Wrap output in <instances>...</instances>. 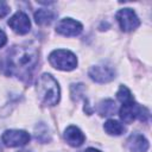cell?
Instances as JSON below:
<instances>
[{"label": "cell", "mask_w": 152, "mask_h": 152, "mask_svg": "<svg viewBox=\"0 0 152 152\" xmlns=\"http://www.w3.org/2000/svg\"><path fill=\"white\" fill-rule=\"evenodd\" d=\"M30 134L23 129H7L4 132L1 140L6 146L18 147L24 146L30 141Z\"/></svg>", "instance_id": "6"}, {"label": "cell", "mask_w": 152, "mask_h": 152, "mask_svg": "<svg viewBox=\"0 0 152 152\" xmlns=\"http://www.w3.org/2000/svg\"><path fill=\"white\" fill-rule=\"evenodd\" d=\"M103 128L110 135H121L126 131V128L124 127L121 122H119L118 120H113V119L106 121L103 125Z\"/></svg>", "instance_id": "13"}, {"label": "cell", "mask_w": 152, "mask_h": 152, "mask_svg": "<svg viewBox=\"0 0 152 152\" xmlns=\"http://www.w3.org/2000/svg\"><path fill=\"white\" fill-rule=\"evenodd\" d=\"M64 139L70 146L78 147L84 142L86 137L76 126H69L64 132Z\"/></svg>", "instance_id": "11"}, {"label": "cell", "mask_w": 152, "mask_h": 152, "mask_svg": "<svg viewBox=\"0 0 152 152\" xmlns=\"http://www.w3.org/2000/svg\"><path fill=\"white\" fill-rule=\"evenodd\" d=\"M126 146L131 152H146L148 150L150 144L144 135L135 133L127 139Z\"/></svg>", "instance_id": "10"}, {"label": "cell", "mask_w": 152, "mask_h": 152, "mask_svg": "<svg viewBox=\"0 0 152 152\" xmlns=\"http://www.w3.org/2000/svg\"><path fill=\"white\" fill-rule=\"evenodd\" d=\"M10 12V7L5 1H0V18L7 15V13Z\"/></svg>", "instance_id": "16"}, {"label": "cell", "mask_w": 152, "mask_h": 152, "mask_svg": "<svg viewBox=\"0 0 152 152\" xmlns=\"http://www.w3.org/2000/svg\"><path fill=\"white\" fill-rule=\"evenodd\" d=\"M6 43H7V36L2 30H0V48H2Z\"/></svg>", "instance_id": "17"}, {"label": "cell", "mask_w": 152, "mask_h": 152, "mask_svg": "<svg viewBox=\"0 0 152 152\" xmlns=\"http://www.w3.org/2000/svg\"><path fill=\"white\" fill-rule=\"evenodd\" d=\"M49 62L53 68L58 70H64V71H70L75 69L77 65L76 56L71 51L63 50V49L52 51L49 55Z\"/></svg>", "instance_id": "4"}, {"label": "cell", "mask_w": 152, "mask_h": 152, "mask_svg": "<svg viewBox=\"0 0 152 152\" xmlns=\"http://www.w3.org/2000/svg\"><path fill=\"white\" fill-rule=\"evenodd\" d=\"M19 152H30V151H19Z\"/></svg>", "instance_id": "19"}, {"label": "cell", "mask_w": 152, "mask_h": 152, "mask_svg": "<svg viewBox=\"0 0 152 152\" xmlns=\"http://www.w3.org/2000/svg\"><path fill=\"white\" fill-rule=\"evenodd\" d=\"M82 30H83L82 24L78 23L77 20L71 19V18H64V19L59 20L57 26H56V31L59 34H63L66 37L77 36L82 32Z\"/></svg>", "instance_id": "8"}, {"label": "cell", "mask_w": 152, "mask_h": 152, "mask_svg": "<svg viewBox=\"0 0 152 152\" xmlns=\"http://www.w3.org/2000/svg\"><path fill=\"white\" fill-rule=\"evenodd\" d=\"M115 110H116V106H115V102L113 100H104L99 106V113L102 116L113 115L115 113Z\"/></svg>", "instance_id": "14"}, {"label": "cell", "mask_w": 152, "mask_h": 152, "mask_svg": "<svg viewBox=\"0 0 152 152\" xmlns=\"http://www.w3.org/2000/svg\"><path fill=\"white\" fill-rule=\"evenodd\" d=\"M38 64V51L31 45L12 48L1 62V69L6 75L15 76L21 81L30 82Z\"/></svg>", "instance_id": "1"}, {"label": "cell", "mask_w": 152, "mask_h": 152, "mask_svg": "<svg viewBox=\"0 0 152 152\" xmlns=\"http://www.w3.org/2000/svg\"><path fill=\"white\" fill-rule=\"evenodd\" d=\"M116 20L119 21L121 30L125 32H131V31L138 28L140 25V20L132 8L120 10L116 13Z\"/></svg>", "instance_id": "5"}, {"label": "cell", "mask_w": 152, "mask_h": 152, "mask_svg": "<svg viewBox=\"0 0 152 152\" xmlns=\"http://www.w3.org/2000/svg\"><path fill=\"white\" fill-rule=\"evenodd\" d=\"M55 19V13L46 8H40L34 13V20L39 25H49Z\"/></svg>", "instance_id": "12"}, {"label": "cell", "mask_w": 152, "mask_h": 152, "mask_svg": "<svg viewBox=\"0 0 152 152\" xmlns=\"http://www.w3.org/2000/svg\"><path fill=\"white\" fill-rule=\"evenodd\" d=\"M116 97H118V100L121 103H126V102H129V101H133L134 100L132 93L125 86H120V88H119V90L116 93Z\"/></svg>", "instance_id": "15"}, {"label": "cell", "mask_w": 152, "mask_h": 152, "mask_svg": "<svg viewBox=\"0 0 152 152\" xmlns=\"http://www.w3.org/2000/svg\"><path fill=\"white\" fill-rule=\"evenodd\" d=\"M89 77L97 83H107V82H110L115 77V71L110 65L97 64L90 68Z\"/></svg>", "instance_id": "7"}, {"label": "cell", "mask_w": 152, "mask_h": 152, "mask_svg": "<svg viewBox=\"0 0 152 152\" xmlns=\"http://www.w3.org/2000/svg\"><path fill=\"white\" fill-rule=\"evenodd\" d=\"M8 25L18 34H26L31 28L28 17L21 11L17 12L13 17H11V19L8 20Z\"/></svg>", "instance_id": "9"}, {"label": "cell", "mask_w": 152, "mask_h": 152, "mask_svg": "<svg viewBox=\"0 0 152 152\" xmlns=\"http://www.w3.org/2000/svg\"><path fill=\"white\" fill-rule=\"evenodd\" d=\"M84 152H101V151H99V150H96V148H93V147H89V148H87Z\"/></svg>", "instance_id": "18"}, {"label": "cell", "mask_w": 152, "mask_h": 152, "mask_svg": "<svg viewBox=\"0 0 152 152\" xmlns=\"http://www.w3.org/2000/svg\"><path fill=\"white\" fill-rule=\"evenodd\" d=\"M120 119L126 124H132L135 119H139L141 121H146L150 118V112L147 108L138 104L134 100L122 103L120 110H119Z\"/></svg>", "instance_id": "3"}, {"label": "cell", "mask_w": 152, "mask_h": 152, "mask_svg": "<svg viewBox=\"0 0 152 152\" xmlns=\"http://www.w3.org/2000/svg\"><path fill=\"white\" fill-rule=\"evenodd\" d=\"M37 93L40 101L46 106H55L59 101V86L50 74H43L37 83Z\"/></svg>", "instance_id": "2"}]
</instances>
